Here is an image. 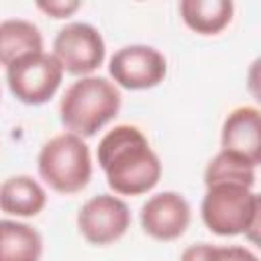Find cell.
Returning <instances> with one entry per match:
<instances>
[{"label":"cell","instance_id":"obj_1","mask_svg":"<svg viewBox=\"0 0 261 261\" xmlns=\"http://www.w3.org/2000/svg\"><path fill=\"white\" fill-rule=\"evenodd\" d=\"M98 165L116 196H143L159 184L163 173L159 155L135 124H118L100 139Z\"/></svg>","mask_w":261,"mask_h":261},{"label":"cell","instance_id":"obj_2","mask_svg":"<svg viewBox=\"0 0 261 261\" xmlns=\"http://www.w3.org/2000/svg\"><path fill=\"white\" fill-rule=\"evenodd\" d=\"M122 106L120 90L102 75H84L71 82L59 100V120L82 139L102 130Z\"/></svg>","mask_w":261,"mask_h":261},{"label":"cell","instance_id":"obj_3","mask_svg":"<svg viewBox=\"0 0 261 261\" xmlns=\"http://www.w3.org/2000/svg\"><path fill=\"white\" fill-rule=\"evenodd\" d=\"M261 198L253 188L239 184L206 186L200 216L206 228L218 237L245 234L257 243Z\"/></svg>","mask_w":261,"mask_h":261},{"label":"cell","instance_id":"obj_4","mask_svg":"<svg viewBox=\"0 0 261 261\" xmlns=\"http://www.w3.org/2000/svg\"><path fill=\"white\" fill-rule=\"evenodd\" d=\"M39 177L57 194H77L92 179V155L86 141L59 133L43 143L37 155Z\"/></svg>","mask_w":261,"mask_h":261},{"label":"cell","instance_id":"obj_5","mask_svg":"<svg viewBox=\"0 0 261 261\" xmlns=\"http://www.w3.org/2000/svg\"><path fill=\"white\" fill-rule=\"evenodd\" d=\"M63 69L59 61L47 53H29L18 57L6 67V84L12 96L29 106H41L49 102L59 90Z\"/></svg>","mask_w":261,"mask_h":261},{"label":"cell","instance_id":"obj_6","mask_svg":"<svg viewBox=\"0 0 261 261\" xmlns=\"http://www.w3.org/2000/svg\"><path fill=\"white\" fill-rule=\"evenodd\" d=\"M51 55L59 61L63 73L92 75L106 57V43L100 31L88 22H69L53 39Z\"/></svg>","mask_w":261,"mask_h":261},{"label":"cell","instance_id":"obj_7","mask_svg":"<svg viewBox=\"0 0 261 261\" xmlns=\"http://www.w3.org/2000/svg\"><path fill=\"white\" fill-rule=\"evenodd\" d=\"M75 222L80 234L90 245L106 247L126 234L133 216L122 198L114 194H98L82 204Z\"/></svg>","mask_w":261,"mask_h":261},{"label":"cell","instance_id":"obj_8","mask_svg":"<svg viewBox=\"0 0 261 261\" xmlns=\"http://www.w3.org/2000/svg\"><path fill=\"white\" fill-rule=\"evenodd\" d=\"M108 73L118 90H149L165 80L167 59L151 45H124L110 57Z\"/></svg>","mask_w":261,"mask_h":261},{"label":"cell","instance_id":"obj_9","mask_svg":"<svg viewBox=\"0 0 261 261\" xmlns=\"http://www.w3.org/2000/svg\"><path fill=\"white\" fill-rule=\"evenodd\" d=\"M141 228L155 241H175L179 239L192 220L190 202L179 192H157L147 198L139 212Z\"/></svg>","mask_w":261,"mask_h":261},{"label":"cell","instance_id":"obj_10","mask_svg":"<svg viewBox=\"0 0 261 261\" xmlns=\"http://www.w3.org/2000/svg\"><path fill=\"white\" fill-rule=\"evenodd\" d=\"M220 151L259 167L261 163V114L257 106L232 108L220 128Z\"/></svg>","mask_w":261,"mask_h":261},{"label":"cell","instance_id":"obj_11","mask_svg":"<svg viewBox=\"0 0 261 261\" xmlns=\"http://www.w3.org/2000/svg\"><path fill=\"white\" fill-rule=\"evenodd\" d=\"M47 206L45 188L31 175H10L0 184V212L31 218Z\"/></svg>","mask_w":261,"mask_h":261},{"label":"cell","instance_id":"obj_12","mask_svg":"<svg viewBox=\"0 0 261 261\" xmlns=\"http://www.w3.org/2000/svg\"><path fill=\"white\" fill-rule=\"evenodd\" d=\"M177 8L184 24L206 37L222 33L234 16V4L230 0H181Z\"/></svg>","mask_w":261,"mask_h":261},{"label":"cell","instance_id":"obj_13","mask_svg":"<svg viewBox=\"0 0 261 261\" xmlns=\"http://www.w3.org/2000/svg\"><path fill=\"white\" fill-rule=\"evenodd\" d=\"M41 232L20 220L0 218V261H41Z\"/></svg>","mask_w":261,"mask_h":261},{"label":"cell","instance_id":"obj_14","mask_svg":"<svg viewBox=\"0 0 261 261\" xmlns=\"http://www.w3.org/2000/svg\"><path fill=\"white\" fill-rule=\"evenodd\" d=\"M43 45V35L31 20L6 18L0 22V65L8 67L18 57L39 53Z\"/></svg>","mask_w":261,"mask_h":261},{"label":"cell","instance_id":"obj_15","mask_svg":"<svg viewBox=\"0 0 261 261\" xmlns=\"http://www.w3.org/2000/svg\"><path fill=\"white\" fill-rule=\"evenodd\" d=\"M257 167H253L251 163L243 161L237 155H230L226 151H218L206 165L204 169V186H212V184H239V186H247L253 188L257 173Z\"/></svg>","mask_w":261,"mask_h":261},{"label":"cell","instance_id":"obj_16","mask_svg":"<svg viewBox=\"0 0 261 261\" xmlns=\"http://www.w3.org/2000/svg\"><path fill=\"white\" fill-rule=\"evenodd\" d=\"M179 261H259V257L243 245L198 243L184 249Z\"/></svg>","mask_w":261,"mask_h":261},{"label":"cell","instance_id":"obj_17","mask_svg":"<svg viewBox=\"0 0 261 261\" xmlns=\"http://www.w3.org/2000/svg\"><path fill=\"white\" fill-rule=\"evenodd\" d=\"M37 8L51 18H67L82 8L80 0H39Z\"/></svg>","mask_w":261,"mask_h":261},{"label":"cell","instance_id":"obj_18","mask_svg":"<svg viewBox=\"0 0 261 261\" xmlns=\"http://www.w3.org/2000/svg\"><path fill=\"white\" fill-rule=\"evenodd\" d=\"M0 98H2V90H0Z\"/></svg>","mask_w":261,"mask_h":261}]
</instances>
